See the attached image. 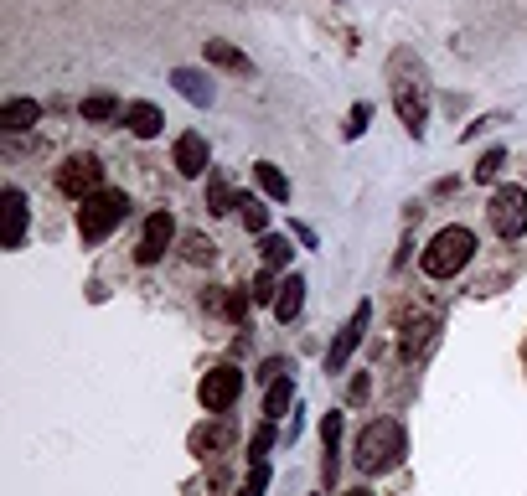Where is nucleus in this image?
I'll return each instance as SVG.
<instances>
[{
  "instance_id": "obj_25",
  "label": "nucleus",
  "mask_w": 527,
  "mask_h": 496,
  "mask_svg": "<svg viewBox=\"0 0 527 496\" xmlns=\"http://www.w3.org/2000/svg\"><path fill=\"white\" fill-rule=\"evenodd\" d=\"M238 212H243V228H248V233H264V228H269V207H264V202L243 197V202H238Z\"/></svg>"
},
{
  "instance_id": "obj_3",
  "label": "nucleus",
  "mask_w": 527,
  "mask_h": 496,
  "mask_svg": "<svg viewBox=\"0 0 527 496\" xmlns=\"http://www.w3.org/2000/svg\"><path fill=\"white\" fill-rule=\"evenodd\" d=\"M471 254H476L471 228H445V233H434V243L424 248V274L429 279H455L465 264H471Z\"/></svg>"
},
{
  "instance_id": "obj_12",
  "label": "nucleus",
  "mask_w": 527,
  "mask_h": 496,
  "mask_svg": "<svg viewBox=\"0 0 527 496\" xmlns=\"http://www.w3.org/2000/svg\"><path fill=\"white\" fill-rule=\"evenodd\" d=\"M31 124H42V104L37 99H6L0 104V130L21 135V130H31Z\"/></svg>"
},
{
  "instance_id": "obj_26",
  "label": "nucleus",
  "mask_w": 527,
  "mask_h": 496,
  "mask_svg": "<svg viewBox=\"0 0 527 496\" xmlns=\"http://www.w3.org/2000/svg\"><path fill=\"white\" fill-rule=\"evenodd\" d=\"M212 254H217V243H212V238H202V233L186 238V259H192V264H212Z\"/></svg>"
},
{
  "instance_id": "obj_10",
  "label": "nucleus",
  "mask_w": 527,
  "mask_h": 496,
  "mask_svg": "<svg viewBox=\"0 0 527 496\" xmlns=\"http://www.w3.org/2000/svg\"><path fill=\"white\" fill-rule=\"evenodd\" d=\"M0 217H6V233H0V243H6V248H21V238H26V197H21V186H6V192H0Z\"/></svg>"
},
{
  "instance_id": "obj_5",
  "label": "nucleus",
  "mask_w": 527,
  "mask_h": 496,
  "mask_svg": "<svg viewBox=\"0 0 527 496\" xmlns=\"http://www.w3.org/2000/svg\"><path fill=\"white\" fill-rule=\"evenodd\" d=\"M486 217H491L496 238H522L527 233V192L522 186H496L486 202Z\"/></svg>"
},
{
  "instance_id": "obj_2",
  "label": "nucleus",
  "mask_w": 527,
  "mask_h": 496,
  "mask_svg": "<svg viewBox=\"0 0 527 496\" xmlns=\"http://www.w3.org/2000/svg\"><path fill=\"white\" fill-rule=\"evenodd\" d=\"M403 424L398 419H372L362 434H357V465L367 476H383V471H393V465L403 460Z\"/></svg>"
},
{
  "instance_id": "obj_20",
  "label": "nucleus",
  "mask_w": 527,
  "mask_h": 496,
  "mask_svg": "<svg viewBox=\"0 0 527 496\" xmlns=\"http://www.w3.org/2000/svg\"><path fill=\"white\" fill-rule=\"evenodd\" d=\"M290 398H295V383H290V378H274V383H269V398H264V414H269V424L290 409Z\"/></svg>"
},
{
  "instance_id": "obj_8",
  "label": "nucleus",
  "mask_w": 527,
  "mask_h": 496,
  "mask_svg": "<svg viewBox=\"0 0 527 496\" xmlns=\"http://www.w3.org/2000/svg\"><path fill=\"white\" fill-rule=\"evenodd\" d=\"M367 316H372V305L362 300L357 310H352V321L341 326V336L331 341V352H326V372H341L352 362V352H357V341H362V331H367Z\"/></svg>"
},
{
  "instance_id": "obj_6",
  "label": "nucleus",
  "mask_w": 527,
  "mask_h": 496,
  "mask_svg": "<svg viewBox=\"0 0 527 496\" xmlns=\"http://www.w3.org/2000/svg\"><path fill=\"white\" fill-rule=\"evenodd\" d=\"M238 393H243V372H238L233 362L212 367L207 378L197 383V398H202V409H207V414H228L233 403H238Z\"/></svg>"
},
{
  "instance_id": "obj_23",
  "label": "nucleus",
  "mask_w": 527,
  "mask_h": 496,
  "mask_svg": "<svg viewBox=\"0 0 527 496\" xmlns=\"http://www.w3.org/2000/svg\"><path fill=\"white\" fill-rule=\"evenodd\" d=\"M114 114H124V109L109 99V93H88V99H83V119H93V124H99V119H114Z\"/></svg>"
},
{
  "instance_id": "obj_31",
  "label": "nucleus",
  "mask_w": 527,
  "mask_h": 496,
  "mask_svg": "<svg viewBox=\"0 0 527 496\" xmlns=\"http://www.w3.org/2000/svg\"><path fill=\"white\" fill-rule=\"evenodd\" d=\"M347 496H372V491H347Z\"/></svg>"
},
{
  "instance_id": "obj_4",
  "label": "nucleus",
  "mask_w": 527,
  "mask_h": 496,
  "mask_svg": "<svg viewBox=\"0 0 527 496\" xmlns=\"http://www.w3.org/2000/svg\"><path fill=\"white\" fill-rule=\"evenodd\" d=\"M124 217H130V197L124 192H93L78 207V233H83V243H104Z\"/></svg>"
},
{
  "instance_id": "obj_21",
  "label": "nucleus",
  "mask_w": 527,
  "mask_h": 496,
  "mask_svg": "<svg viewBox=\"0 0 527 496\" xmlns=\"http://www.w3.org/2000/svg\"><path fill=\"white\" fill-rule=\"evenodd\" d=\"M259 248H264V264H269V269H285V264H290V254H295L290 238H279V233H264V243H259Z\"/></svg>"
},
{
  "instance_id": "obj_30",
  "label": "nucleus",
  "mask_w": 527,
  "mask_h": 496,
  "mask_svg": "<svg viewBox=\"0 0 527 496\" xmlns=\"http://www.w3.org/2000/svg\"><path fill=\"white\" fill-rule=\"evenodd\" d=\"M367 114H372L367 104H357V109H352V124H347V135H352V140H357V135L367 130Z\"/></svg>"
},
{
  "instance_id": "obj_1",
  "label": "nucleus",
  "mask_w": 527,
  "mask_h": 496,
  "mask_svg": "<svg viewBox=\"0 0 527 496\" xmlns=\"http://www.w3.org/2000/svg\"><path fill=\"white\" fill-rule=\"evenodd\" d=\"M388 78H393V104H398V119L409 124V135H424L429 88H424V68H419V57H414V52H393Z\"/></svg>"
},
{
  "instance_id": "obj_11",
  "label": "nucleus",
  "mask_w": 527,
  "mask_h": 496,
  "mask_svg": "<svg viewBox=\"0 0 527 496\" xmlns=\"http://www.w3.org/2000/svg\"><path fill=\"white\" fill-rule=\"evenodd\" d=\"M212 166V150H207V140L197 135V130H186L181 140H176V171L181 176H202Z\"/></svg>"
},
{
  "instance_id": "obj_7",
  "label": "nucleus",
  "mask_w": 527,
  "mask_h": 496,
  "mask_svg": "<svg viewBox=\"0 0 527 496\" xmlns=\"http://www.w3.org/2000/svg\"><path fill=\"white\" fill-rule=\"evenodd\" d=\"M99 176H104L99 155H68V166L57 171V186H62L68 197H78V202H83V197L99 192Z\"/></svg>"
},
{
  "instance_id": "obj_9",
  "label": "nucleus",
  "mask_w": 527,
  "mask_h": 496,
  "mask_svg": "<svg viewBox=\"0 0 527 496\" xmlns=\"http://www.w3.org/2000/svg\"><path fill=\"white\" fill-rule=\"evenodd\" d=\"M171 238H176V223H171V212H150L145 217V233H140V248H135V259L140 264H155L171 248Z\"/></svg>"
},
{
  "instance_id": "obj_17",
  "label": "nucleus",
  "mask_w": 527,
  "mask_h": 496,
  "mask_svg": "<svg viewBox=\"0 0 527 496\" xmlns=\"http://www.w3.org/2000/svg\"><path fill=\"white\" fill-rule=\"evenodd\" d=\"M254 181L264 186V197H274V202H290V176L279 171L274 161H259V166H254Z\"/></svg>"
},
{
  "instance_id": "obj_29",
  "label": "nucleus",
  "mask_w": 527,
  "mask_h": 496,
  "mask_svg": "<svg viewBox=\"0 0 527 496\" xmlns=\"http://www.w3.org/2000/svg\"><path fill=\"white\" fill-rule=\"evenodd\" d=\"M248 295H254V300H274L279 290H274V279H269V274H259V279H254V290H248Z\"/></svg>"
},
{
  "instance_id": "obj_14",
  "label": "nucleus",
  "mask_w": 527,
  "mask_h": 496,
  "mask_svg": "<svg viewBox=\"0 0 527 496\" xmlns=\"http://www.w3.org/2000/svg\"><path fill=\"white\" fill-rule=\"evenodd\" d=\"M171 83H176V93H181L186 104H212V83H207L197 68H176Z\"/></svg>"
},
{
  "instance_id": "obj_18",
  "label": "nucleus",
  "mask_w": 527,
  "mask_h": 496,
  "mask_svg": "<svg viewBox=\"0 0 527 496\" xmlns=\"http://www.w3.org/2000/svg\"><path fill=\"white\" fill-rule=\"evenodd\" d=\"M228 440H233V424H212V429L192 434V450L197 455H217V450H228Z\"/></svg>"
},
{
  "instance_id": "obj_27",
  "label": "nucleus",
  "mask_w": 527,
  "mask_h": 496,
  "mask_svg": "<svg viewBox=\"0 0 527 496\" xmlns=\"http://www.w3.org/2000/svg\"><path fill=\"white\" fill-rule=\"evenodd\" d=\"M502 161H507V150H502V145H496V150H486V155H481V166H476V181H496Z\"/></svg>"
},
{
  "instance_id": "obj_13",
  "label": "nucleus",
  "mask_w": 527,
  "mask_h": 496,
  "mask_svg": "<svg viewBox=\"0 0 527 496\" xmlns=\"http://www.w3.org/2000/svg\"><path fill=\"white\" fill-rule=\"evenodd\" d=\"M124 124H130V135H140V140H155L161 135V109L155 104H145V99H135V104H124Z\"/></svg>"
},
{
  "instance_id": "obj_15",
  "label": "nucleus",
  "mask_w": 527,
  "mask_h": 496,
  "mask_svg": "<svg viewBox=\"0 0 527 496\" xmlns=\"http://www.w3.org/2000/svg\"><path fill=\"white\" fill-rule=\"evenodd\" d=\"M300 305H305V279L290 274L285 285H279V295H274V316H279V321H295V316H300Z\"/></svg>"
},
{
  "instance_id": "obj_22",
  "label": "nucleus",
  "mask_w": 527,
  "mask_h": 496,
  "mask_svg": "<svg viewBox=\"0 0 527 496\" xmlns=\"http://www.w3.org/2000/svg\"><path fill=\"white\" fill-rule=\"evenodd\" d=\"M207 62H217V68H238V73L248 68V57L233 42H207Z\"/></svg>"
},
{
  "instance_id": "obj_16",
  "label": "nucleus",
  "mask_w": 527,
  "mask_h": 496,
  "mask_svg": "<svg viewBox=\"0 0 527 496\" xmlns=\"http://www.w3.org/2000/svg\"><path fill=\"white\" fill-rule=\"evenodd\" d=\"M434 326H440L434 316H409V321H403V357H419V352L429 347Z\"/></svg>"
},
{
  "instance_id": "obj_28",
  "label": "nucleus",
  "mask_w": 527,
  "mask_h": 496,
  "mask_svg": "<svg viewBox=\"0 0 527 496\" xmlns=\"http://www.w3.org/2000/svg\"><path fill=\"white\" fill-rule=\"evenodd\" d=\"M269 445H274V424H259V434H254V445H248V460H254V465H259Z\"/></svg>"
},
{
  "instance_id": "obj_19",
  "label": "nucleus",
  "mask_w": 527,
  "mask_h": 496,
  "mask_svg": "<svg viewBox=\"0 0 527 496\" xmlns=\"http://www.w3.org/2000/svg\"><path fill=\"white\" fill-rule=\"evenodd\" d=\"M321 440H326V465H321V476L336 481V440H341V414H326L321 419Z\"/></svg>"
},
{
  "instance_id": "obj_24",
  "label": "nucleus",
  "mask_w": 527,
  "mask_h": 496,
  "mask_svg": "<svg viewBox=\"0 0 527 496\" xmlns=\"http://www.w3.org/2000/svg\"><path fill=\"white\" fill-rule=\"evenodd\" d=\"M207 202H212V212H233V207H238L233 186H228L223 176H212V181H207Z\"/></svg>"
}]
</instances>
